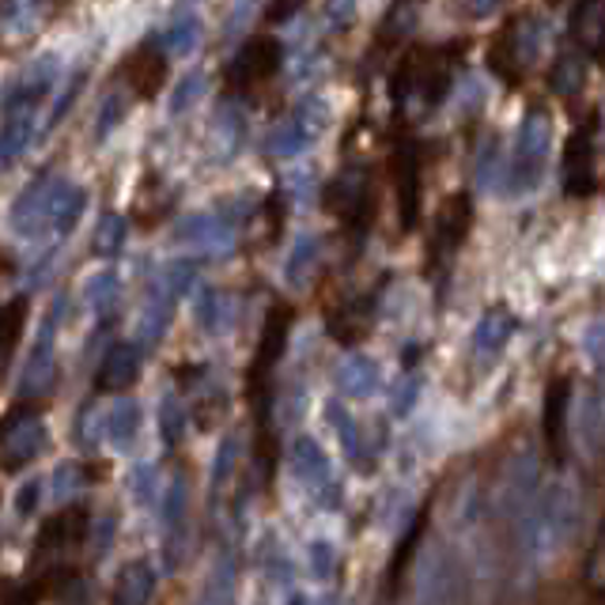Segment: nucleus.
<instances>
[{"mask_svg": "<svg viewBox=\"0 0 605 605\" xmlns=\"http://www.w3.org/2000/svg\"><path fill=\"white\" fill-rule=\"evenodd\" d=\"M307 564H310V575H315L318 583H329L337 575V545L326 537H315L307 545Z\"/></svg>", "mask_w": 605, "mask_h": 605, "instance_id": "obj_43", "label": "nucleus"}, {"mask_svg": "<svg viewBox=\"0 0 605 605\" xmlns=\"http://www.w3.org/2000/svg\"><path fill=\"white\" fill-rule=\"evenodd\" d=\"M125 235H130V224H125L122 213H103V219H99L95 227V254L99 258H117V254L125 250Z\"/></svg>", "mask_w": 605, "mask_h": 605, "instance_id": "obj_35", "label": "nucleus"}, {"mask_svg": "<svg viewBox=\"0 0 605 605\" xmlns=\"http://www.w3.org/2000/svg\"><path fill=\"white\" fill-rule=\"evenodd\" d=\"M197 322H201V329H208V334H216V329H219V291L216 288H201Z\"/></svg>", "mask_w": 605, "mask_h": 605, "instance_id": "obj_51", "label": "nucleus"}, {"mask_svg": "<svg viewBox=\"0 0 605 605\" xmlns=\"http://www.w3.org/2000/svg\"><path fill=\"white\" fill-rule=\"evenodd\" d=\"M34 130H39V106L34 103L4 106V167L8 171L16 167L20 155H27V148H31Z\"/></svg>", "mask_w": 605, "mask_h": 605, "instance_id": "obj_21", "label": "nucleus"}, {"mask_svg": "<svg viewBox=\"0 0 605 605\" xmlns=\"http://www.w3.org/2000/svg\"><path fill=\"white\" fill-rule=\"evenodd\" d=\"M326 424L334 428V435L341 439V447H345V454L352 458V465L360 470V458H368V451H363V443H360V428H356V420H352V412L345 409V401H326Z\"/></svg>", "mask_w": 605, "mask_h": 605, "instance_id": "obj_33", "label": "nucleus"}, {"mask_svg": "<svg viewBox=\"0 0 605 605\" xmlns=\"http://www.w3.org/2000/svg\"><path fill=\"white\" fill-rule=\"evenodd\" d=\"M45 0H4V8H0V16H4V34L8 39H20V34L31 31L34 23H39Z\"/></svg>", "mask_w": 605, "mask_h": 605, "instance_id": "obj_38", "label": "nucleus"}, {"mask_svg": "<svg viewBox=\"0 0 605 605\" xmlns=\"http://www.w3.org/2000/svg\"><path fill=\"white\" fill-rule=\"evenodd\" d=\"M155 586H160V572L148 561H130L117 572V586H114V602L122 605H141L155 598Z\"/></svg>", "mask_w": 605, "mask_h": 605, "instance_id": "obj_27", "label": "nucleus"}, {"mask_svg": "<svg viewBox=\"0 0 605 605\" xmlns=\"http://www.w3.org/2000/svg\"><path fill=\"white\" fill-rule=\"evenodd\" d=\"M23 310H27V299H12L4 310V360H12L16 345L23 337Z\"/></svg>", "mask_w": 605, "mask_h": 605, "instance_id": "obj_48", "label": "nucleus"}, {"mask_svg": "<svg viewBox=\"0 0 605 605\" xmlns=\"http://www.w3.org/2000/svg\"><path fill=\"white\" fill-rule=\"evenodd\" d=\"M548 84H553L556 95H580L583 84H586V65L580 53H564L561 61L553 65V76H548Z\"/></svg>", "mask_w": 605, "mask_h": 605, "instance_id": "obj_40", "label": "nucleus"}, {"mask_svg": "<svg viewBox=\"0 0 605 605\" xmlns=\"http://www.w3.org/2000/svg\"><path fill=\"white\" fill-rule=\"evenodd\" d=\"M133 496L141 507L160 503V470H155V465H136L133 470Z\"/></svg>", "mask_w": 605, "mask_h": 605, "instance_id": "obj_46", "label": "nucleus"}, {"mask_svg": "<svg viewBox=\"0 0 605 605\" xmlns=\"http://www.w3.org/2000/svg\"><path fill=\"white\" fill-rule=\"evenodd\" d=\"M541 428H545L548 454L561 462L567 432H572V379H553L548 398H545V420H541Z\"/></svg>", "mask_w": 605, "mask_h": 605, "instance_id": "obj_15", "label": "nucleus"}, {"mask_svg": "<svg viewBox=\"0 0 605 605\" xmlns=\"http://www.w3.org/2000/svg\"><path fill=\"white\" fill-rule=\"evenodd\" d=\"M594 189V144L591 130H580L575 141H567V163H564V194L586 197Z\"/></svg>", "mask_w": 605, "mask_h": 605, "instance_id": "obj_22", "label": "nucleus"}, {"mask_svg": "<svg viewBox=\"0 0 605 605\" xmlns=\"http://www.w3.org/2000/svg\"><path fill=\"white\" fill-rule=\"evenodd\" d=\"M417 401H420V379L412 371L401 375L398 382L390 387V417H398V420H406L412 409H417Z\"/></svg>", "mask_w": 605, "mask_h": 605, "instance_id": "obj_44", "label": "nucleus"}, {"mask_svg": "<svg viewBox=\"0 0 605 605\" xmlns=\"http://www.w3.org/2000/svg\"><path fill=\"white\" fill-rule=\"evenodd\" d=\"M144 348L141 341H117L106 348L103 363H99V379L95 387L106 390V393H125L141 379V368H144Z\"/></svg>", "mask_w": 605, "mask_h": 605, "instance_id": "obj_10", "label": "nucleus"}, {"mask_svg": "<svg viewBox=\"0 0 605 605\" xmlns=\"http://www.w3.org/2000/svg\"><path fill=\"white\" fill-rule=\"evenodd\" d=\"M315 500H318V507H341V481H326L322 489L315 492Z\"/></svg>", "mask_w": 605, "mask_h": 605, "instance_id": "obj_56", "label": "nucleus"}, {"mask_svg": "<svg viewBox=\"0 0 605 605\" xmlns=\"http://www.w3.org/2000/svg\"><path fill=\"white\" fill-rule=\"evenodd\" d=\"M548 148H553V117H548V110L534 106L519 125L515 152H511L507 163V194H534L541 178H545Z\"/></svg>", "mask_w": 605, "mask_h": 605, "instance_id": "obj_2", "label": "nucleus"}, {"mask_svg": "<svg viewBox=\"0 0 605 605\" xmlns=\"http://www.w3.org/2000/svg\"><path fill=\"white\" fill-rule=\"evenodd\" d=\"M80 489H84V470H80V465L65 462V465L53 470V489L50 492H53V500H58V503H69Z\"/></svg>", "mask_w": 605, "mask_h": 605, "instance_id": "obj_45", "label": "nucleus"}, {"mask_svg": "<svg viewBox=\"0 0 605 605\" xmlns=\"http://www.w3.org/2000/svg\"><path fill=\"white\" fill-rule=\"evenodd\" d=\"M58 326H61V299L53 302V310L42 318L39 334H34L31 348H27V360H23V375H20V398L31 401V398H42L50 390L53 375H58Z\"/></svg>", "mask_w": 605, "mask_h": 605, "instance_id": "obj_5", "label": "nucleus"}, {"mask_svg": "<svg viewBox=\"0 0 605 605\" xmlns=\"http://www.w3.org/2000/svg\"><path fill=\"white\" fill-rule=\"evenodd\" d=\"M58 76H61V58H58V53H42V58H34L31 65L20 72V80L8 88L4 106H16V103H34V106H39L42 99L58 88Z\"/></svg>", "mask_w": 605, "mask_h": 605, "instance_id": "obj_13", "label": "nucleus"}, {"mask_svg": "<svg viewBox=\"0 0 605 605\" xmlns=\"http://www.w3.org/2000/svg\"><path fill=\"white\" fill-rule=\"evenodd\" d=\"M125 114H130V95H125V91H110L95 117V141H106V136L125 122Z\"/></svg>", "mask_w": 605, "mask_h": 605, "instance_id": "obj_42", "label": "nucleus"}, {"mask_svg": "<svg viewBox=\"0 0 605 605\" xmlns=\"http://www.w3.org/2000/svg\"><path fill=\"white\" fill-rule=\"evenodd\" d=\"M302 4H307V0H273L269 23H288V20H296V16L302 12Z\"/></svg>", "mask_w": 605, "mask_h": 605, "instance_id": "obj_55", "label": "nucleus"}, {"mask_svg": "<svg viewBox=\"0 0 605 605\" xmlns=\"http://www.w3.org/2000/svg\"><path fill=\"white\" fill-rule=\"evenodd\" d=\"M318 258H322V238L302 232L296 243H291L288 258H284V284H288V288H307L318 269Z\"/></svg>", "mask_w": 605, "mask_h": 605, "instance_id": "obj_28", "label": "nucleus"}, {"mask_svg": "<svg viewBox=\"0 0 605 605\" xmlns=\"http://www.w3.org/2000/svg\"><path fill=\"white\" fill-rule=\"evenodd\" d=\"M417 598L424 602H458L462 598V567H458V556L447 545H432L424 548V556L417 561Z\"/></svg>", "mask_w": 605, "mask_h": 605, "instance_id": "obj_6", "label": "nucleus"}, {"mask_svg": "<svg viewBox=\"0 0 605 605\" xmlns=\"http://www.w3.org/2000/svg\"><path fill=\"white\" fill-rule=\"evenodd\" d=\"M246 141V114L235 103H224L213 125V144H219V160H232Z\"/></svg>", "mask_w": 605, "mask_h": 605, "instance_id": "obj_32", "label": "nucleus"}, {"mask_svg": "<svg viewBox=\"0 0 605 605\" xmlns=\"http://www.w3.org/2000/svg\"><path fill=\"white\" fill-rule=\"evenodd\" d=\"M235 594V561L227 553L216 556V567L208 572V583L205 591H201V598L205 602H232Z\"/></svg>", "mask_w": 605, "mask_h": 605, "instance_id": "obj_41", "label": "nucleus"}, {"mask_svg": "<svg viewBox=\"0 0 605 605\" xmlns=\"http://www.w3.org/2000/svg\"><path fill=\"white\" fill-rule=\"evenodd\" d=\"M88 515L84 511H65V515H58L53 522H45L42 534H39V548H76L80 541L88 537Z\"/></svg>", "mask_w": 605, "mask_h": 605, "instance_id": "obj_29", "label": "nucleus"}, {"mask_svg": "<svg viewBox=\"0 0 605 605\" xmlns=\"http://www.w3.org/2000/svg\"><path fill=\"white\" fill-rule=\"evenodd\" d=\"M141 420H144V412L133 398H114V406H110L106 417H103L106 443L122 454L133 451V443L141 439Z\"/></svg>", "mask_w": 605, "mask_h": 605, "instance_id": "obj_23", "label": "nucleus"}, {"mask_svg": "<svg viewBox=\"0 0 605 605\" xmlns=\"http://www.w3.org/2000/svg\"><path fill=\"white\" fill-rule=\"evenodd\" d=\"M545 34H548V27H545V20H537V16H526V20L515 27L511 45H515V58L522 65H534L537 53L545 50Z\"/></svg>", "mask_w": 605, "mask_h": 605, "instance_id": "obj_34", "label": "nucleus"}, {"mask_svg": "<svg viewBox=\"0 0 605 605\" xmlns=\"http://www.w3.org/2000/svg\"><path fill=\"white\" fill-rule=\"evenodd\" d=\"M160 277L167 280V288L182 299V296H189V288H194L197 265H194V262H174V265H167V269L160 273Z\"/></svg>", "mask_w": 605, "mask_h": 605, "instance_id": "obj_49", "label": "nucleus"}, {"mask_svg": "<svg viewBox=\"0 0 605 605\" xmlns=\"http://www.w3.org/2000/svg\"><path fill=\"white\" fill-rule=\"evenodd\" d=\"M580 515H583L580 481L561 470L537 492L534 511H530V522H526V537H522V548H530L534 564L545 567L564 553L567 541L580 530Z\"/></svg>", "mask_w": 605, "mask_h": 605, "instance_id": "obj_1", "label": "nucleus"}, {"mask_svg": "<svg viewBox=\"0 0 605 605\" xmlns=\"http://www.w3.org/2000/svg\"><path fill=\"white\" fill-rule=\"evenodd\" d=\"M178 238L197 246L201 254L224 258V254H232V246H235V219L219 216V213H194L178 227Z\"/></svg>", "mask_w": 605, "mask_h": 605, "instance_id": "obj_11", "label": "nucleus"}, {"mask_svg": "<svg viewBox=\"0 0 605 605\" xmlns=\"http://www.w3.org/2000/svg\"><path fill=\"white\" fill-rule=\"evenodd\" d=\"M470 227H473V201L465 194L443 201V208L435 216V250L454 254L462 246V238L470 235Z\"/></svg>", "mask_w": 605, "mask_h": 605, "instance_id": "obj_20", "label": "nucleus"}, {"mask_svg": "<svg viewBox=\"0 0 605 605\" xmlns=\"http://www.w3.org/2000/svg\"><path fill=\"white\" fill-rule=\"evenodd\" d=\"M189 548V476L174 473L163 492V556L167 567H178Z\"/></svg>", "mask_w": 605, "mask_h": 605, "instance_id": "obj_7", "label": "nucleus"}, {"mask_svg": "<svg viewBox=\"0 0 605 605\" xmlns=\"http://www.w3.org/2000/svg\"><path fill=\"white\" fill-rule=\"evenodd\" d=\"M337 387H341L345 398L368 401L371 393L379 390V363H375L368 352L345 356L341 368H337Z\"/></svg>", "mask_w": 605, "mask_h": 605, "instance_id": "obj_24", "label": "nucleus"}, {"mask_svg": "<svg viewBox=\"0 0 605 605\" xmlns=\"http://www.w3.org/2000/svg\"><path fill=\"white\" fill-rule=\"evenodd\" d=\"M45 447V420L39 412H20V417L8 420L4 439H0V454H4V470L16 473L23 470L27 462L42 454Z\"/></svg>", "mask_w": 605, "mask_h": 605, "instance_id": "obj_8", "label": "nucleus"}, {"mask_svg": "<svg viewBox=\"0 0 605 605\" xmlns=\"http://www.w3.org/2000/svg\"><path fill=\"white\" fill-rule=\"evenodd\" d=\"M88 208V194L84 186H76V182L69 178H53V194H50V219H45V232L53 238H65L76 232L80 216H84Z\"/></svg>", "mask_w": 605, "mask_h": 605, "instance_id": "obj_16", "label": "nucleus"}, {"mask_svg": "<svg viewBox=\"0 0 605 605\" xmlns=\"http://www.w3.org/2000/svg\"><path fill=\"white\" fill-rule=\"evenodd\" d=\"M84 302L95 318H110L122 302V277L117 269H99L95 277L84 284Z\"/></svg>", "mask_w": 605, "mask_h": 605, "instance_id": "obj_30", "label": "nucleus"}, {"mask_svg": "<svg viewBox=\"0 0 605 605\" xmlns=\"http://www.w3.org/2000/svg\"><path fill=\"white\" fill-rule=\"evenodd\" d=\"M280 69V42L273 39H254L238 50L232 65V84H262Z\"/></svg>", "mask_w": 605, "mask_h": 605, "instance_id": "obj_19", "label": "nucleus"}, {"mask_svg": "<svg viewBox=\"0 0 605 605\" xmlns=\"http://www.w3.org/2000/svg\"><path fill=\"white\" fill-rule=\"evenodd\" d=\"M50 194H53V178H34L31 186L23 189L20 201L12 205V232L20 238H34L50 219Z\"/></svg>", "mask_w": 605, "mask_h": 605, "instance_id": "obj_18", "label": "nucleus"}, {"mask_svg": "<svg viewBox=\"0 0 605 605\" xmlns=\"http://www.w3.org/2000/svg\"><path fill=\"white\" fill-rule=\"evenodd\" d=\"M572 34L586 50H602L605 45V0H580L572 16Z\"/></svg>", "mask_w": 605, "mask_h": 605, "instance_id": "obj_31", "label": "nucleus"}, {"mask_svg": "<svg viewBox=\"0 0 605 605\" xmlns=\"http://www.w3.org/2000/svg\"><path fill=\"white\" fill-rule=\"evenodd\" d=\"M537 492H541V481H537L534 447H519V451L507 458V465H503V481H500V522L519 541L526 537V522H530V511H534Z\"/></svg>", "mask_w": 605, "mask_h": 605, "instance_id": "obj_3", "label": "nucleus"}, {"mask_svg": "<svg viewBox=\"0 0 605 605\" xmlns=\"http://www.w3.org/2000/svg\"><path fill=\"white\" fill-rule=\"evenodd\" d=\"M511 334H515V318H511L507 307H489L473 326V337H470V352L481 368L496 363L511 345Z\"/></svg>", "mask_w": 605, "mask_h": 605, "instance_id": "obj_9", "label": "nucleus"}, {"mask_svg": "<svg viewBox=\"0 0 605 605\" xmlns=\"http://www.w3.org/2000/svg\"><path fill=\"white\" fill-rule=\"evenodd\" d=\"M39 500H42V476H31V481H23V489L16 492V511H20V515H34Z\"/></svg>", "mask_w": 605, "mask_h": 605, "instance_id": "obj_53", "label": "nucleus"}, {"mask_svg": "<svg viewBox=\"0 0 605 605\" xmlns=\"http://www.w3.org/2000/svg\"><path fill=\"white\" fill-rule=\"evenodd\" d=\"M586 352L594 356V363L605 368V322H594L586 329Z\"/></svg>", "mask_w": 605, "mask_h": 605, "instance_id": "obj_54", "label": "nucleus"}, {"mask_svg": "<svg viewBox=\"0 0 605 605\" xmlns=\"http://www.w3.org/2000/svg\"><path fill=\"white\" fill-rule=\"evenodd\" d=\"M288 465H291L296 481L310 492V496H315V492L322 489L326 481H334V470H329V454L322 451V443H318L315 435H296V439H291Z\"/></svg>", "mask_w": 605, "mask_h": 605, "instance_id": "obj_14", "label": "nucleus"}, {"mask_svg": "<svg viewBox=\"0 0 605 605\" xmlns=\"http://www.w3.org/2000/svg\"><path fill=\"white\" fill-rule=\"evenodd\" d=\"M160 42H163V53H167V58L186 61V58H194L201 50V42H205V23H201V16H194V12H178L167 31L160 34Z\"/></svg>", "mask_w": 605, "mask_h": 605, "instance_id": "obj_26", "label": "nucleus"}, {"mask_svg": "<svg viewBox=\"0 0 605 605\" xmlns=\"http://www.w3.org/2000/svg\"><path fill=\"white\" fill-rule=\"evenodd\" d=\"M500 182H507V163L500 155L496 136H484L481 152H476V189H492Z\"/></svg>", "mask_w": 605, "mask_h": 605, "instance_id": "obj_36", "label": "nucleus"}, {"mask_svg": "<svg viewBox=\"0 0 605 605\" xmlns=\"http://www.w3.org/2000/svg\"><path fill=\"white\" fill-rule=\"evenodd\" d=\"M265 575L280 586L291 583V561H288V553H284V545L277 537H269V545H265Z\"/></svg>", "mask_w": 605, "mask_h": 605, "instance_id": "obj_47", "label": "nucleus"}, {"mask_svg": "<svg viewBox=\"0 0 605 605\" xmlns=\"http://www.w3.org/2000/svg\"><path fill=\"white\" fill-rule=\"evenodd\" d=\"M235 451H238L235 435L219 439V447H216V462H213V489H216V492L224 489L227 476H232V470H235Z\"/></svg>", "mask_w": 605, "mask_h": 605, "instance_id": "obj_50", "label": "nucleus"}, {"mask_svg": "<svg viewBox=\"0 0 605 605\" xmlns=\"http://www.w3.org/2000/svg\"><path fill=\"white\" fill-rule=\"evenodd\" d=\"M329 122H334V106H329L322 95H302L299 103L291 106V114L273 130L269 152L277 155V160H299V155L326 133Z\"/></svg>", "mask_w": 605, "mask_h": 605, "instance_id": "obj_4", "label": "nucleus"}, {"mask_svg": "<svg viewBox=\"0 0 605 605\" xmlns=\"http://www.w3.org/2000/svg\"><path fill=\"white\" fill-rule=\"evenodd\" d=\"M114 526H117V519L114 515H103V522H99V545H95V553L103 556L106 548H110V537H114Z\"/></svg>", "mask_w": 605, "mask_h": 605, "instance_id": "obj_57", "label": "nucleus"}, {"mask_svg": "<svg viewBox=\"0 0 605 605\" xmlns=\"http://www.w3.org/2000/svg\"><path fill=\"white\" fill-rule=\"evenodd\" d=\"M356 4H360V0H329V4H326L329 31H341V27L352 23L356 20Z\"/></svg>", "mask_w": 605, "mask_h": 605, "instance_id": "obj_52", "label": "nucleus"}, {"mask_svg": "<svg viewBox=\"0 0 605 605\" xmlns=\"http://www.w3.org/2000/svg\"><path fill=\"white\" fill-rule=\"evenodd\" d=\"M174 307H178V296L167 288V280L155 277L148 288V299H144V307H141V318H136V341L148 348V352L160 348V341L167 337Z\"/></svg>", "mask_w": 605, "mask_h": 605, "instance_id": "obj_12", "label": "nucleus"}, {"mask_svg": "<svg viewBox=\"0 0 605 605\" xmlns=\"http://www.w3.org/2000/svg\"><path fill=\"white\" fill-rule=\"evenodd\" d=\"M496 4H500V0H465V8H470L473 20H484V16H492V12H496Z\"/></svg>", "mask_w": 605, "mask_h": 605, "instance_id": "obj_58", "label": "nucleus"}, {"mask_svg": "<svg viewBox=\"0 0 605 605\" xmlns=\"http://www.w3.org/2000/svg\"><path fill=\"white\" fill-rule=\"evenodd\" d=\"M398 208H401V227L412 232L420 213V155L412 144L401 148V163H398Z\"/></svg>", "mask_w": 605, "mask_h": 605, "instance_id": "obj_25", "label": "nucleus"}, {"mask_svg": "<svg viewBox=\"0 0 605 605\" xmlns=\"http://www.w3.org/2000/svg\"><path fill=\"white\" fill-rule=\"evenodd\" d=\"M205 91H208V80H205V72H182L178 76V84L171 88V99H167V110L174 117L178 114H189L201 99H205Z\"/></svg>", "mask_w": 605, "mask_h": 605, "instance_id": "obj_37", "label": "nucleus"}, {"mask_svg": "<svg viewBox=\"0 0 605 605\" xmlns=\"http://www.w3.org/2000/svg\"><path fill=\"white\" fill-rule=\"evenodd\" d=\"M368 194H371V186H368V171H360V167H345L341 174H337L334 182H329V189H326V205L334 208L337 216L345 219H360V213H368Z\"/></svg>", "mask_w": 605, "mask_h": 605, "instance_id": "obj_17", "label": "nucleus"}, {"mask_svg": "<svg viewBox=\"0 0 605 605\" xmlns=\"http://www.w3.org/2000/svg\"><path fill=\"white\" fill-rule=\"evenodd\" d=\"M160 435L167 451H174V447L186 439V406L178 401V393H167V398L160 401Z\"/></svg>", "mask_w": 605, "mask_h": 605, "instance_id": "obj_39", "label": "nucleus"}]
</instances>
